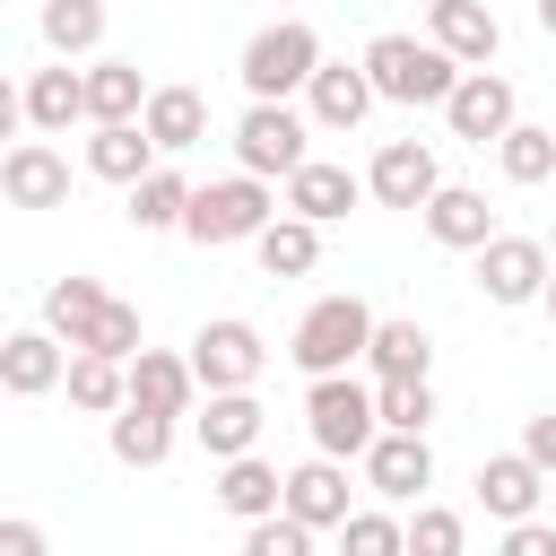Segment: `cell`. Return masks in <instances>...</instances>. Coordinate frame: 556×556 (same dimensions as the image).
Here are the masks:
<instances>
[{"mask_svg":"<svg viewBox=\"0 0 556 556\" xmlns=\"http://www.w3.org/2000/svg\"><path fill=\"white\" fill-rule=\"evenodd\" d=\"M539 304H547V321H556V269H547V295H539Z\"/></svg>","mask_w":556,"mask_h":556,"instance_id":"cell-44","label":"cell"},{"mask_svg":"<svg viewBox=\"0 0 556 556\" xmlns=\"http://www.w3.org/2000/svg\"><path fill=\"white\" fill-rule=\"evenodd\" d=\"M365 339H374V304H365V295H321V304H304L287 356H295L304 374H356Z\"/></svg>","mask_w":556,"mask_h":556,"instance_id":"cell-4","label":"cell"},{"mask_svg":"<svg viewBox=\"0 0 556 556\" xmlns=\"http://www.w3.org/2000/svg\"><path fill=\"white\" fill-rule=\"evenodd\" d=\"M365 486L382 495V504H408V495H426L434 486V452H426V434H374L365 443Z\"/></svg>","mask_w":556,"mask_h":556,"instance_id":"cell-14","label":"cell"},{"mask_svg":"<svg viewBox=\"0 0 556 556\" xmlns=\"http://www.w3.org/2000/svg\"><path fill=\"white\" fill-rule=\"evenodd\" d=\"M443 122H452V139L495 148V139L521 122V96H513V78H504V70H460V87L443 96Z\"/></svg>","mask_w":556,"mask_h":556,"instance_id":"cell-8","label":"cell"},{"mask_svg":"<svg viewBox=\"0 0 556 556\" xmlns=\"http://www.w3.org/2000/svg\"><path fill=\"white\" fill-rule=\"evenodd\" d=\"M43 43H52V61H78V52H96L104 43V0H43Z\"/></svg>","mask_w":556,"mask_h":556,"instance_id":"cell-31","label":"cell"},{"mask_svg":"<svg viewBox=\"0 0 556 556\" xmlns=\"http://www.w3.org/2000/svg\"><path fill=\"white\" fill-rule=\"evenodd\" d=\"M426 43H443L460 70H486L504 52V26L486 0H426Z\"/></svg>","mask_w":556,"mask_h":556,"instance_id":"cell-12","label":"cell"},{"mask_svg":"<svg viewBox=\"0 0 556 556\" xmlns=\"http://www.w3.org/2000/svg\"><path fill=\"white\" fill-rule=\"evenodd\" d=\"M104 321H113V295H104L96 278H52V287H43V330H52L61 348H96Z\"/></svg>","mask_w":556,"mask_h":556,"instance_id":"cell-16","label":"cell"},{"mask_svg":"<svg viewBox=\"0 0 556 556\" xmlns=\"http://www.w3.org/2000/svg\"><path fill=\"white\" fill-rule=\"evenodd\" d=\"M17 122H26V87L0 78V139H17Z\"/></svg>","mask_w":556,"mask_h":556,"instance_id":"cell-42","label":"cell"},{"mask_svg":"<svg viewBox=\"0 0 556 556\" xmlns=\"http://www.w3.org/2000/svg\"><path fill=\"white\" fill-rule=\"evenodd\" d=\"M339 556H408V521H391V513H348V521H339Z\"/></svg>","mask_w":556,"mask_h":556,"instance_id":"cell-36","label":"cell"},{"mask_svg":"<svg viewBox=\"0 0 556 556\" xmlns=\"http://www.w3.org/2000/svg\"><path fill=\"white\" fill-rule=\"evenodd\" d=\"M0 200H9V208H61V200H70V156H61L52 139L0 148Z\"/></svg>","mask_w":556,"mask_h":556,"instance_id":"cell-10","label":"cell"},{"mask_svg":"<svg viewBox=\"0 0 556 556\" xmlns=\"http://www.w3.org/2000/svg\"><path fill=\"white\" fill-rule=\"evenodd\" d=\"M139 130L156 139V156H182V148H200V139H208V96H200V87H148Z\"/></svg>","mask_w":556,"mask_h":556,"instance_id":"cell-19","label":"cell"},{"mask_svg":"<svg viewBox=\"0 0 556 556\" xmlns=\"http://www.w3.org/2000/svg\"><path fill=\"white\" fill-rule=\"evenodd\" d=\"M182 208H191V182H182L174 165H148V174L130 182V226L165 235V226H182Z\"/></svg>","mask_w":556,"mask_h":556,"instance_id":"cell-32","label":"cell"},{"mask_svg":"<svg viewBox=\"0 0 556 556\" xmlns=\"http://www.w3.org/2000/svg\"><path fill=\"white\" fill-rule=\"evenodd\" d=\"M243 556H313V530L295 513H261V521H243Z\"/></svg>","mask_w":556,"mask_h":556,"instance_id":"cell-38","label":"cell"},{"mask_svg":"<svg viewBox=\"0 0 556 556\" xmlns=\"http://www.w3.org/2000/svg\"><path fill=\"white\" fill-rule=\"evenodd\" d=\"M61 382H70V400H78L87 417H113V408L130 400V365H122V356H96V348H70V374H61Z\"/></svg>","mask_w":556,"mask_h":556,"instance_id":"cell-29","label":"cell"},{"mask_svg":"<svg viewBox=\"0 0 556 556\" xmlns=\"http://www.w3.org/2000/svg\"><path fill=\"white\" fill-rule=\"evenodd\" d=\"M504 556H556V513H530V521H504Z\"/></svg>","mask_w":556,"mask_h":556,"instance_id":"cell-39","label":"cell"},{"mask_svg":"<svg viewBox=\"0 0 556 556\" xmlns=\"http://www.w3.org/2000/svg\"><path fill=\"white\" fill-rule=\"evenodd\" d=\"M547 504H556V478H547Z\"/></svg>","mask_w":556,"mask_h":556,"instance_id":"cell-45","label":"cell"},{"mask_svg":"<svg viewBox=\"0 0 556 556\" xmlns=\"http://www.w3.org/2000/svg\"><path fill=\"white\" fill-rule=\"evenodd\" d=\"M374 104H382V96H374L365 61H356V70H348V61H321V70L304 78V122H313V130H356Z\"/></svg>","mask_w":556,"mask_h":556,"instance_id":"cell-13","label":"cell"},{"mask_svg":"<svg viewBox=\"0 0 556 556\" xmlns=\"http://www.w3.org/2000/svg\"><path fill=\"white\" fill-rule=\"evenodd\" d=\"M374 417H382L391 434H426V426H434V382H426V374H382V382H374Z\"/></svg>","mask_w":556,"mask_h":556,"instance_id":"cell-34","label":"cell"},{"mask_svg":"<svg viewBox=\"0 0 556 556\" xmlns=\"http://www.w3.org/2000/svg\"><path fill=\"white\" fill-rule=\"evenodd\" d=\"M217 504H226L235 521H261V513L287 504V478H278L261 452H235V460H217Z\"/></svg>","mask_w":556,"mask_h":556,"instance_id":"cell-25","label":"cell"},{"mask_svg":"<svg viewBox=\"0 0 556 556\" xmlns=\"http://www.w3.org/2000/svg\"><path fill=\"white\" fill-rule=\"evenodd\" d=\"M148 165H156V139H148L139 122H96V130H87V174H104V182L130 191Z\"/></svg>","mask_w":556,"mask_h":556,"instance_id":"cell-26","label":"cell"},{"mask_svg":"<svg viewBox=\"0 0 556 556\" xmlns=\"http://www.w3.org/2000/svg\"><path fill=\"white\" fill-rule=\"evenodd\" d=\"M252 252H261V269H269V278H304V269L321 261V226L287 208V217H269V226L252 235Z\"/></svg>","mask_w":556,"mask_h":556,"instance_id":"cell-28","label":"cell"},{"mask_svg":"<svg viewBox=\"0 0 556 556\" xmlns=\"http://www.w3.org/2000/svg\"><path fill=\"white\" fill-rule=\"evenodd\" d=\"M521 452H530V460L556 478V417H530V426H521Z\"/></svg>","mask_w":556,"mask_h":556,"instance_id":"cell-41","label":"cell"},{"mask_svg":"<svg viewBox=\"0 0 556 556\" xmlns=\"http://www.w3.org/2000/svg\"><path fill=\"white\" fill-rule=\"evenodd\" d=\"M104 434H113V460H122V469H156V460L174 452V417H156V408H130V400L113 408V426H104Z\"/></svg>","mask_w":556,"mask_h":556,"instance_id":"cell-30","label":"cell"},{"mask_svg":"<svg viewBox=\"0 0 556 556\" xmlns=\"http://www.w3.org/2000/svg\"><path fill=\"white\" fill-rule=\"evenodd\" d=\"M365 365H374V382H382V374H426V365H434V339H426L417 321H382V313H374Z\"/></svg>","mask_w":556,"mask_h":556,"instance_id":"cell-33","label":"cell"},{"mask_svg":"<svg viewBox=\"0 0 556 556\" xmlns=\"http://www.w3.org/2000/svg\"><path fill=\"white\" fill-rule=\"evenodd\" d=\"M304 434H313V452H330V460H365V443L382 434L374 382H356V374H313V391H304Z\"/></svg>","mask_w":556,"mask_h":556,"instance_id":"cell-3","label":"cell"},{"mask_svg":"<svg viewBox=\"0 0 556 556\" xmlns=\"http://www.w3.org/2000/svg\"><path fill=\"white\" fill-rule=\"evenodd\" d=\"M304 139H313V122H304L295 104H243V122H235V165L261 174V182H269V174L287 182V174L313 156Z\"/></svg>","mask_w":556,"mask_h":556,"instance_id":"cell-7","label":"cell"},{"mask_svg":"<svg viewBox=\"0 0 556 556\" xmlns=\"http://www.w3.org/2000/svg\"><path fill=\"white\" fill-rule=\"evenodd\" d=\"M365 78L382 104H443L460 87V61L443 43H417V35H374L365 43Z\"/></svg>","mask_w":556,"mask_h":556,"instance_id":"cell-2","label":"cell"},{"mask_svg":"<svg viewBox=\"0 0 556 556\" xmlns=\"http://www.w3.org/2000/svg\"><path fill=\"white\" fill-rule=\"evenodd\" d=\"M356 191H365V174H348V165H330V156H304V165L287 174V208H295V217H313V226L348 217V208H356Z\"/></svg>","mask_w":556,"mask_h":556,"instance_id":"cell-20","label":"cell"},{"mask_svg":"<svg viewBox=\"0 0 556 556\" xmlns=\"http://www.w3.org/2000/svg\"><path fill=\"white\" fill-rule=\"evenodd\" d=\"M261 365H269V339H261L243 313H217V321L191 330V374H200V391H252Z\"/></svg>","mask_w":556,"mask_h":556,"instance_id":"cell-6","label":"cell"},{"mask_svg":"<svg viewBox=\"0 0 556 556\" xmlns=\"http://www.w3.org/2000/svg\"><path fill=\"white\" fill-rule=\"evenodd\" d=\"M495 165H504V182H547L556 174V130H539V122H513L504 139H495Z\"/></svg>","mask_w":556,"mask_h":556,"instance_id":"cell-35","label":"cell"},{"mask_svg":"<svg viewBox=\"0 0 556 556\" xmlns=\"http://www.w3.org/2000/svg\"><path fill=\"white\" fill-rule=\"evenodd\" d=\"M269 217H278L269 182H261V174H226V182H200V191H191L182 235H191V243H252Z\"/></svg>","mask_w":556,"mask_h":556,"instance_id":"cell-5","label":"cell"},{"mask_svg":"<svg viewBox=\"0 0 556 556\" xmlns=\"http://www.w3.org/2000/svg\"><path fill=\"white\" fill-rule=\"evenodd\" d=\"M417 217H426V235L452 243V252H478V243L495 235V208H486V191H469V182H443Z\"/></svg>","mask_w":556,"mask_h":556,"instance_id":"cell-22","label":"cell"},{"mask_svg":"<svg viewBox=\"0 0 556 556\" xmlns=\"http://www.w3.org/2000/svg\"><path fill=\"white\" fill-rule=\"evenodd\" d=\"M0 556H52V539H43V521H26V513H9V521H0Z\"/></svg>","mask_w":556,"mask_h":556,"instance_id":"cell-40","label":"cell"},{"mask_svg":"<svg viewBox=\"0 0 556 556\" xmlns=\"http://www.w3.org/2000/svg\"><path fill=\"white\" fill-rule=\"evenodd\" d=\"M321 70V35L304 26V17H278V26H261L252 43H243V61H235V78H243V96L252 104H287V96H304V78Z\"/></svg>","mask_w":556,"mask_h":556,"instance_id":"cell-1","label":"cell"},{"mask_svg":"<svg viewBox=\"0 0 556 556\" xmlns=\"http://www.w3.org/2000/svg\"><path fill=\"white\" fill-rule=\"evenodd\" d=\"M278 513H295L304 530H339V521H348V460L313 452L304 469H287V504H278Z\"/></svg>","mask_w":556,"mask_h":556,"instance_id":"cell-18","label":"cell"},{"mask_svg":"<svg viewBox=\"0 0 556 556\" xmlns=\"http://www.w3.org/2000/svg\"><path fill=\"white\" fill-rule=\"evenodd\" d=\"M469 547V521L452 513V504H417V521H408V556H460Z\"/></svg>","mask_w":556,"mask_h":556,"instance_id":"cell-37","label":"cell"},{"mask_svg":"<svg viewBox=\"0 0 556 556\" xmlns=\"http://www.w3.org/2000/svg\"><path fill=\"white\" fill-rule=\"evenodd\" d=\"M139 113H148L139 61H87V122H139Z\"/></svg>","mask_w":556,"mask_h":556,"instance_id":"cell-27","label":"cell"},{"mask_svg":"<svg viewBox=\"0 0 556 556\" xmlns=\"http://www.w3.org/2000/svg\"><path fill=\"white\" fill-rule=\"evenodd\" d=\"M365 191H374L382 208H426V200L443 191V165H434L426 139H382V156L365 165Z\"/></svg>","mask_w":556,"mask_h":556,"instance_id":"cell-11","label":"cell"},{"mask_svg":"<svg viewBox=\"0 0 556 556\" xmlns=\"http://www.w3.org/2000/svg\"><path fill=\"white\" fill-rule=\"evenodd\" d=\"M539 26H547V35H556V0H539Z\"/></svg>","mask_w":556,"mask_h":556,"instance_id":"cell-43","label":"cell"},{"mask_svg":"<svg viewBox=\"0 0 556 556\" xmlns=\"http://www.w3.org/2000/svg\"><path fill=\"white\" fill-rule=\"evenodd\" d=\"M191 426H200V452H208V460H235V452L261 443V400H252V391H208V408H200Z\"/></svg>","mask_w":556,"mask_h":556,"instance_id":"cell-24","label":"cell"},{"mask_svg":"<svg viewBox=\"0 0 556 556\" xmlns=\"http://www.w3.org/2000/svg\"><path fill=\"white\" fill-rule=\"evenodd\" d=\"M539 495H547V469H539L530 452H486V460H478V504H486L495 521H530Z\"/></svg>","mask_w":556,"mask_h":556,"instance_id":"cell-17","label":"cell"},{"mask_svg":"<svg viewBox=\"0 0 556 556\" xmlns=\"http://www.w3.org/2000/svg\"><path fill=\"white\" fill-rule=\"evenodd\" d=\"M26 122H35L43 139H61L70 122H87V70H70V61L35 70V78H26Z\"/></svg>","mask_w":556,"mask_h":556,"instance_id":"cell-23","label":"cell"},{"mask_svg":"<svg viewBox=\"0 0 556 556\" xmlns=\"http://www.w3.org/2000/svg\"><path fill=\"white\" fill-rule=\"evenodd\" d=\"M61 374H70V348L52 330H9L0 339V391L9 400H43V391H61Z\"/></svg>","mask_w":556,"mask_h":556,"instance_id":"cell-15","label":"cell"},{"mask_svg":"<svg viewBox=\"0 0 556 556\" xmlns=\"http://www.w3.org/2000/svg\"><path fill=\"white\" fill-rule=\"evenodd\" d=\"M547 261H556V235H547Z\"/></svg>","mask_w":556,"mask_h":556,"instance_id":"cell-46","label":"cell"},{"mask_svg":"<svg viewBox=\"0 0 556 556\" xmlns=\"http://www.w3.org/2000/svg\"><path fill=\"white\" fill-rule=\"evenodd\" d=\"M547 243L539 235H486L478 243V287H486V304H539L547 295Z\"/></svg>","mask_w":556,"mask_h":556,"instance_id":"cell-9","label":"cell"},{"mask_svg":"<svg viewBox=\"0 0 556 556\" xmlns=\"http://www.w3.org/2000/svg\"><path fill=\"white\" fill-rule=\"evenodd\" d=\"M191 400H200V374H191V356H165V348H139V356H130V408L182 417Z\"/></svg>","mask_w":556,"mask_h":556,"instance_id":"cell-21","label":"cell"}]
</instances>
